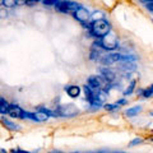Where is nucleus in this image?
I'll return each mask as SVG.
<instances>
[{
    "label": "nucleus",
    "mask_w": 153,
    "mask_h": 153,
    "mask_svg": "<svg viewBox=\"0 0 153 153\" xmlns=\"http://www.w3.org/2000/svg\"><path fill=\"white\" fill-rule=\"evenodd\" d=\"M91 18L93 21H98V19H103L105 18V14L102 12H94L93 14H91Z\"/></svg>",
    "instance_id": "a211bd4d"
},
{
    "label": "nucleus",
    "mask_w": 153,
    "mask_h": 153,
    "mask_svg": "<svg viewBox=\"0 0 153 153\" xmlns=\"http://www.w3.org/2000/svg\"><path fill=\"white\" fill-rule=\"evenodd\" d=\"M120 63H121L120 68L125 71H133L135 69V64H134L133 61H120Z\"/></svg>",
    "instance_id": "ddd939ff"
},
{
    "label": "nucleus",
    "mask_w": 153,
    "mask_h": 153,
    "mask_svg": "<svg viewBox=\"0 0 153 153\" xmlns=\"http://www.w3.org/2000/svg\"><path fill=\"white\" fill-rule=\"evenodd\" d=\"M98 71H100V74H101L108 83L114 82L115 78H116V74H115V71L112 69H110L108 66H102V68H100Z\"/></svg>",
    "instance_id": "0eeeda50"
},
{
    "label": "nucleus",
    "mask_w": 153,
    "mask_h": 153,
    "mask_svg": "<svg viewBox=\"0 0 153 153\" xmlns=\"http://www.w3.org/2000/svg\"><path fill=\"white\" fill-rule=\"evenodd\" d=\"M116 103L119 105V106H120V105H126V103H128V101H126L125 98H121V100H119V101H117Z\"/></svg>",
    "instance_id": "a878e982"
},
{
    "label": "nucleus",
    "mask_w": 153,
    "mask_h": 153,
    "mask_svg": "<svg viewBox=\"0 0 153 153\" xmlns=\"http://www.w3.org/2000/svg\"><path fill=\"white\" fill-rule=\"evenodd\" d=\"M153 96V85H149L148 88H146L144 91H142V97L143 98H149Z\"/></svg>",
    "instance_id": "2eb2a0df"
},
{
    "label": "nucleus",
    "mask_w": 153,
    "mask_h": 153,
    "mask_svg": "<svg viewBox=\"0 0 153 153\" xmlns=\"http://www.w3.org/2000/svg\"><path fill=\"white\" fill-rule=\"evenodd\" d=\"M8 17V10L5 9V7H4L3 9H0V18L4 19V18H7Z\"/></svg>",
    "instance_id": "412c9836"
},
{
    "label": "nucleus",
    "mask_w": 153,
    "mask_h": 153,
    "mask_svg": "<svg viewBox=\"0 0 153 153\" xmlns=\"http://www.w3.org/2000/svg\"><path fill=\"white\" fill-rule=\"evenodd\" d=\"M111 32V23L107 19H98V21H93L91 23V28H89V33L93 37L101 38L103 36H106L107 33Z\"/></svg>",
    "instance_id": "f257e3e1"
},
{
    "label": "nucleus",
    "mask_w": 153,
    "mask_h": 153,
    "mask_svg": "<svg viewBox=\"0 0 153 153\" xmlns=\"http://www.w3.org/2000/svg\"><path fill=\"white\" fill-rule=\"evenodd\" d=\"M140 1H143V3H144V4H146V3H149V1H153V0H140Z\"/></svg>",
    "instance_id": "bb28decb"
},
{
    "label": "nucleus",
    "mask_w": 153,
    "mask_h": 153,
    "mask_svg": "<svg viewBox=\"0 0 153 153\" xmlns=\"http://www.w3.org/2000/svg\"><path fill=\"white\" fill-rule=\"evenodd\" d=\"M87 84L93 89H106L108 82L102 75H91L87 80Z\"/></svg>",
    "instance_id": "20e7f679"
},
{
    "label": "nucleus",
    "mask_w": 153,
    "mask_h": 153,
    "mask_svg": "<svg viewBox=\"0 0 153 153\" xmlns=\"http://www.w3.org/2000/svg\"><path fill=\"white\" fill-rule=\"evenodd\" d=\"M140 111H142V107H140V106H134V107L128 108L126 112H125V115H126L128 117H134L135 115H138Z\"/></svg>",
    "instance_id": "f8f14e48"
},
{
    "label": "nucleus",
    "mask_w": 153,
    "mask_h": 153,
    "mask_svg": "<svg viewBox=\"0 0 153 153\" xmlns=\"http://www.w3.org/2000/svg\"><path fill=\"white\" fill-rule=\"evenodd\" d=\"M80 7L79 3L73 1V0H60L59 3L55 5V9L60 13H73Z\"/></svg>",
    "instance_id": "7ed1b4c3"
},
{
    "label": "nucleus",
    "mask_w": 153,
    "mask_h": 153,
    "mask_svg": "<svg viewBox=\"0 0 153 153\" xmlns=\"http://www.w3.org/2000/svg\"><path fill=\"white\" fill-rule=\"evenodd\" d=\"M9 111V103L4 98L0 97V114H8Z\"/></svg>",
    "instance_id": "4468645a"
},
{
    "label": "nucleus",
    "mask_w": 153,
    "mask_h": 153,
    "mask_svg": "<svg viewBox=\"0 0 153 153\" xmlns=\"http://www.w3.org/2000/svg\"><path fill=\"white\" fill-rule=\"evenodd\" d=\"M134 88H135V80H133V82L129 84V87H128V89L124 92V94L125 96H129V94H131L133 93V91H134Z\"/></svg>",
    "instance_id": "aec40b11"
},
{
    "label": "nucleus",
    "mask_w": 153,
    "mask_h": 153,
    "mask_svg": "<svg viewBox=\"0 0 153 153\" xmlns=\"http://www.w3.org/2000/svg\"><path fill=\"white\" fill-rule=\"evenodd\" d=\"M97 44L102 47L103 50H107V51H112V50H116L119 47V41H117V37L112 35L111 32L107 33L106 36L101 37L100 40H97Z\"/></svg>",
    "instance_id": "f03ea898"
},
{
    "label": "nucleus",
    "mask_w": 153,
    "mask_h": 153,
    "mask_svg": "<svg viewBox=\"0 0 153 153\" xmlns=\"http://www.w3.org/2000/svg\"><path fill=\"white\" fill-rule=\"evenodd\" d=\"M3 1H4V0H0V7L3 5Z\"/></svg>",
    "instance_id": "c85d7f7f"
},
{
    "label": "nucleus",
    "mask_w": 153,
    "mask_h": 153,
    "mask_svg": "<svg viewBox=\"0 0 153 153\" xmlns=\"http://www.w3.org/2000/svg\"><path fill=\"white\" fill-rule=\"evenodd\" d=\"M152 116H153V112H152Z\"/></svg>",
    "instance_id": "7c9ffc66"
},
{
    "label": "nucleus",
    "mask_w": 153,
    "mask_h": 153,
    "mask_svg": "<svg viewBox=\"0 0 153 153\" xmlns=\"http://www.w3.org/2000/svg\"><path fill=\"white\" fill-rule=\"evenodd\" d=\"M120 108L117 103H107L105 105V110H107V111H116V110Z\"/></svg>",
    "instance_id": "f3484780"
},
{
    "label": "nucleus",
    "mask_w": 153,
    "mask_h": 153,
    "mask_svg": "<svg viewBox=\"0 0 153 153\" xmlns=\"http://www.w3.org/2000/svg\"><path fill=\"white\" fill-rule=\"evenodd\" d=\"M0 123H1L3 125L8 129V130H12V131H17V130H19V129H21V126L17 125L16 123L8 120V119H5V117H1V119H0Z\"/></svg>",
    "instance_id": "1a4fd4ad"
},
{
    "label": "nucleus",
    "mask_w": 153,
    "mask_h": 153,
    "mask_svg": "<svg viewBox=\"0 0 153 153\" xmlns=\"http://www.w3.org/2000/svg\"><path fill=\"white\" fill-rule=\"evenodd\" d=\"M56 112H57V116H63V117H73L78 114V108H76L75 105H61L56 108Z\"/></svg>",
    "instance_id": "39448f33"
},
{
    "label": "nucleus",
    "mask_w": 153,
    "mask_h": 153,
    "mask_svg": "<svg viewBox=\"0 0 153 153\" xmlns=\"http://www.w3.org/2000/svg\"><path fill=\"white\" fill-rule=\"evenodd\" d=\"M0 153H7V151L3 149V148H0Z\"/></svg>",
    "instance_id": "cd10ccee"
},
{
    "label": "nucleus",
    "mask_w": 153,
    "mask_h": 153,
    "mask_svg": "<svg viewBox=\"0 0 153 153\" xmlns=\"http://www.w3.org/2000/svg\"><path fill=\"white\" fill-rule=\"evenodd\" d=\"M71 16H73L74 19H76L78 22L80 23H85V22H88V19L91 18V13L87 8H84L80 5L76 10H74L73 13H71Z\"/></svg>",
    "instance_id": "423d86ee"
},
{
    "label": "nucleus",
    "mask_w": 153,
    "mask_h": 153,
    "mask_svg": "<svg viewBox=\"0 0 153 153\" xmlns=\"http://www.w3.org/2000/svg\"><path fill=\"white\" fill-rule=\"evenodd\" d=\"M73 153H79V152H73Z\"/></svg>",
    "instance_id": "c756f323"
},
{
    "label": "nucleus",
    "mask_w": 153,
    "mask_h": 153,
    "mask_svg": "<svg viewBox=\"0 0 153 153\" xmlns=\"http://www.w3.org/2000/svg\"><path fill=\"white\" fill-rule=\"evenodd\" d=\"M59 1L60 0H42V4H44L45 7H55Z\"/></svg>",
    "instance_id": "6ab92c4d"
},
{
    "label": "nucleus",
    "mask_w": 153,
    "mask_h": 153,
    "mask_svg": "<svg viewBox=\"0 0 153 153\" xmlns=\"http://www.w3.org/2000/svg\"><path fill=\"white\" fill-rule=\"evenodd\" d=\"M10 153H28V152L23 151V149H19V148H14V149L10 151Z\"/></svg>",
    "instance_id": "b1692460"
},
{
    "label": "nucleus",
    "mask_w": 153,
    "mask_h": 153,
    "mask_svg": "<svg viewBox=\"0 0 153 153\" xmlns=\"http://www.w3.org/2000/svg\"><path fill=\"white\" fill-rule=\"evenodd\" d=\"M139 143H142V139L140 138H137V139H134L130 142V146H135V144H139Z\"/></svg>",
    "instance_id": "393cba45"
},
{
    "label": "nucleus",
    "mask_w": 153,
    "mask_h": 153,
    "mask_svg": "<svg viewBox=\"0 0 153 153\" xmlns=\"http://www.w3.org/2000/svg\"><path fill=\"white\" fill-rule=\"evenodd\" d=\"M65 92L69 94V97L76 98L80 94V87H78V85H68V87H65Z\"/></svg>",
    "instance_id": "9d476101"
},
{
    "label": "nucleus",
    "mask_w": 153,
    "mask_h": 153,
    "mask_svg": "<svg viewBox=\"0 0 153 153\" xmlns=\"http://www.w3.org/2000/svg\"><path fill=\"white\" fill-rule=\"evenodd\" d=\"M146 8L148 9L149 12H153V1H149V3H146Z\"/></svg>",
    "instance_id": "5701e85b"
},
{
    "label": "nucleus",
    "mask_w": 153,
    "mask_h": 153,
    "mask_svg": "<svg viewBox=\"0 0 153 153\" xmlns=\"http://www.w3.org/2000/svg\"><path fill=\"white\" fill-rule=\"evenodd\" d=\"M3 5L5 8H14L16 5H18V3H17V0H4Z\"/></svg>",
    "instance_id": "dca6fc26"
},
{
    "label": "nucleus",
    "mask_w": 153,
    "mask_h": 153,
    "mask_svg": "<svg viewBox=\"0 0 153 153\" xmlns=\"http://www.w3.org/2000/svg\"><path fill=\"white\" fill-rule=\"evenodd\" d=\"M50 116L47 115L44 110H38V111L35 114V121H37V123H42V121H46L47 119H49Z\"/></svg>",
    "instance_id": "9b49d317"
},
{
    "label": "nucleus",
    "mask_w": 153,
    "mask_h": 153,
    "mask_svg": "<svg viewBox=\"0 0 153 153\" xmlns=\"http://www.w3.org/2000/svg\"><path fill=\"white\" fill-rule=\"evenodd\" d=\"M38 1H41V0H26V4H27V5H30V7H32L33 4H36Z\"/></svg>",
    "instance_id": "4be33fe9"
},
{
    "label": "nucleus",
    "mask_w": 153,
    "mask_h": 153,
    "mask_svg": "<svg viewBox=\"0 0 153 153\" xmlns=\"http://www.w3.org/2000/svg\"><path fill=\"white\" fill-rule=\"evenodd\" d=\"M8 114L10 115L12 117H17V119H23V115L25 111L18 106V105H9V111Z\"/></svg>",
    "instance_id": "6e6552de"
}]
</instances>
